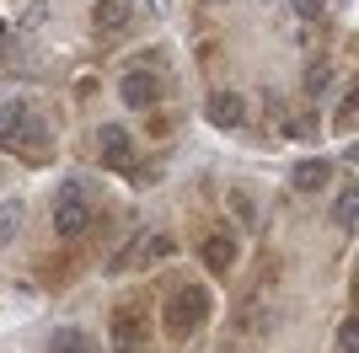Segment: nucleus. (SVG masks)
<instances>
[{
    "instance_id": "obj_1",
    "label": "nucleus",
    "mask_w": 359,
    "mask_h": 353,
    "mask_svg": "<svg viewBox=\"0 0 359 353\" xmlns=\"http://www.w3.org/2000/svg\"><path fill=\"white\" fill-rule=\"evenodd\" d=\"M161 321H166V338L188 342V338L198 332V326L210 321V294L198 289V284H182V289H172V294H166Z\"/></svg>"
},
{
    "instance_id": "obj_2",
    "label": "nucleus",
    "mask_w": 359,
    "mask_h": 353,
    "mask_svg": "<svg viewBox=\"0 0 359 353\" xmlns=\"http://www.w3.org/2000/svg\"><path fill=\"white\" fill-rule=\"evenodd\" d=\"M86 225H91V209H86V198H81V188H65L60 198H54V235L60 241H75V235H86Z\"/></svg>"
},
{
    "instance_id": "obj_3",
    "label": "nucleus",
    "mask_w": 359,
    "mask_h": 353,
    "mask_svg": "<svg viewBox=\"0 0 359 353\" xmlns=\"http://www.w3.org/2000/svg\"><path fill=\"white\" fill-rule=\"evenodd\" d=\"M38 139V123L22 102H6L0 107V145H32Z\"/></svg>"
},
{
    "instance_id": "obj_4",
    "label": "nucleus",
    "mask_w": 359,
    "mask_h": 353,
    "mask_svg": "<svg viewBox=\"0 0 359 353\" xmlns=\"http://www.w3.org/2000/svg\"><path fill=\"white\" fill-rule=\"evenodd\" d=\"M123 102L135 107V113L156 107V102H161V81H156L150 70H129V75H123Z\"/></svg>"
},
{
    "instance_id": "obj_5",
    "label": "nucleus",
    "mask_w": 359,
    "mask_h": 353,
    "mask_svg": "<svg viewBox=\"0 0 359 353\" xmlns=\"http://www.w3.org/2000/svg\"><path fill=\"white\" fill-rule=\"evenodd\" d=\"M204 268H210V273H231V268H236V235L231 230L204 235Z\"/></svg>"
},
{
    "instance_id": "obj_6",
    "label": "nucleus",
    "mask_w": 359,
    "mask_h": 353,
    "mask_svg": "<svg viewBox=\"0 0 359 353\" xmlns=\"http://www.w3.org/2000/svg\"><path fill=\"white\" fill-rule=\"evenodd\" d=\"M113 353H145V321H140L135 310L113 316Z\"/></svg>"
},
{
    "instance_id": "obj_7",
    "label": "nucleus",
    "mask_w": 359,
    "mask_h": 353,
    "mask_svg": "<svg viewBox=\"0 0 359 353\" xmlns=\"http://www.w3.org/2000/svg\"><path fill=\"white\" fill-rule=\"evenodd\" d=\"M241 118H247V102H241L236 91H215L210 97V123L215 129H241Z\"/></svg>"
},
{
    "instance_id": "obj_8",
    "label": "nucleus",
    "mask_w": 359,
    "mask_h": 353,
    "mask_svg": "<svg viewBox=\"0 0 359 353\" xmlns=\"http://www.w3.org/2000/svg\"><path fill=\"white\" fill-rule=\"evenodd\" d=\"M97 150H102L107 166H123L129 155H135V139L118 129V123H102V134H97Z\"/></svg>"
},
{
    "instance_id": "obj_9",
    "label": "nucleus",
    "mask_w": 359,
    "mask_h": 353,
    "mask_svg": "<svg viewBox=\"0 0 359 353\" xmlns=\"http://www.w3.org/2000/svg\"><path fill=\"white\" fill-rule=\"evenodd\" d=\"M327 176H332V161H322V155H306V161L295 166V193H322L327 188Z\"/></svg>"
},
{
    "instance_id": "obj_10",
    "label": "nucleus",
    "mask_w": 359,
    "mask_h": 353,
    "mask_svg": "<svg viewBox=\"0 0 359 353\" xmlns=\"http://www.w3.org/2000/svg\"><path fill=\"white\" fill-rule=\"evenodd\" d=\"M129 22V0H97L91 6V27L97 32H118Z\"/></svg>"
},
{
    "instance_id": "obj_11",
    "label": "nucleus",
    "mask_w": 359,
    "mask_h": 353,
    "mask_svg": "<svg viewBox=\"0 0 359 353\" xmlns=\"http://www.w3.org/2000/svg\"><path fill=\"white\" fill-rule=\"evenodd\" d=\"M48 353H97V342H91L81 326H60L54 342H48Z\"/></svg>"
},
{
    "instance_id": "obj_12",
    "label": "nucleus",
    "mask_w": 359,
    "mask_h": 353,
    "mask_svg": "<svg viewBox=\"0 0 359 353\" xmlns=\"http://www.w3.org/2000/svg\"><path fill=\"white\" fill-rule=\"evenodd\" d=\"M16 230H22V198H6V204H0V251L11 247Z\"/></svg>"
},
{
    "instance_id": "obj_13",
    "label": "nucleus",
    "mask_w": 359,
    "mask_h": 353,
    "mask_svg": "<svg viewBox=\"0 0 359 353\" xmlns=\"http://www.w3.org/2000/svg\"><path fill=\"white\" fill-rule=\"evenodd\" d=\"M338 225H344V230H354V225H359V188L338 193Z\"/></svg>"
},
{
    "instance_id": "obj_14",
    "label": "nucleus",
    "mask_w": 359,
    "mask_h": 353,
    "mask_svg": "<svg viewBox=\"0 0 359 353\" xmlns=\"http://www.w3.org/2000/svg\"><path fill=\"white\" fill-rule=\"evenodd\" d=\"M327 81H332V75H327V59H316L311 70H306V91H311V97H322V91H327Z\"/></svg>"
},
{
    "instance_id": "obj_15",
    "label": "nucleus",
    "mask_w": 359,
    "mask_h": 353,
    "mask_svg": "<svg viewBox=\"0 0 359 353\" xmlns=\"http://www.w3.org/2000/svg\"><path fill=\"white\" fill-rule=\"evenodd\" d=\"M338 348L344 353H359V321L348 316V321H338Z\"/></svg>"
},
{
    "instance_id": "obj_16",
    "label": "nucleus",
    "mask_w": 359,
    "mask_h": 353,
    "mask_svg": "<svg viewBox=\"0 0 359 353\" xmlns=\"http://www.w3.org/2000/svg\"><path fill=\"white\" fill-rule=\"evenodd\" d=\"M295 11L306 16V22H311V16H322V11H327V0H295Z\"/></svg>"
}]
</instances>
